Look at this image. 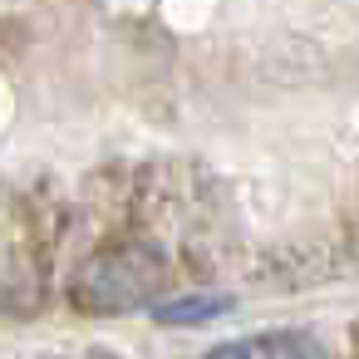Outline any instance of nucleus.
I'll return each mask as SVG.
<instances>
[{"label":"nucleus","instance_id":"1","mask_svg":"<svg viewBox=\"0 0 359 359\" xmlns=\"http://www.w3.org/2000/svg\"><path fill=\"white\" fill-rule=\"evenodd\" d=\"M168 266L158 251H143V246H118V251H104L94 261L79 266L74 276V305L79 310H99V315H114V310H133V305H148L163 285Z\"/></svg>","mask_w":359,"mask_h":359},{"label":"nucleus","instance_id":"2","mask_svg":"<svg viewBox=\"0 0 359 359\" xmlns=\"http://www.w3.org/2000/svg\"><path fill=\"white\" fill-rule=\"evenodd\" d=\"M197 359H334V349L310 330H266V334L217 344V349H207Z\"/></svg>","mask_w":359,"mask_h":359},{"label":"nucleus","instance_id":"3","mask_svg":"<svg viewBox=\"0 0 359 359\" xmlns=\"http://www.w3.org/2000/svg\"><path fill=\"white\" fill-rule=\"evenodd\" d=\"M222 310H231V300H222V295H182L172 305H158V320L163 325H187V320H212Z\"/></svg>","mask_w":359,"mask_h":359},{"label":"nucleus","instance_id":"4","mask_svg":"<svg viewBox=\"0 0 359 359\" xmlns=\"http://www.w3.org/2000/svg\"><path fill=\"white\" fill-rule=\"evenodd\" d=\"M50 359H114V354H99V349H84V354H50Z\"/></svg>","mask_w":359,"mask_h":359},{"label":"nucleus","instance_id":"5","mask_svg":"<svg viewBox=\"0 0 359 359\" xmlns=\"http://www.w3.org/2000/svg\"><path fill=\"white\" fill-rule=\"evenodd\" d=\"M354 354H359V320H354Z\"/></svg>","mask_w":359,"mask_h":359}]
</instances>
